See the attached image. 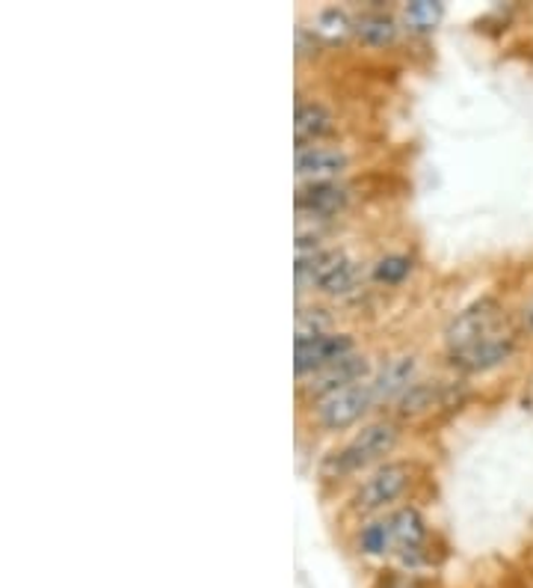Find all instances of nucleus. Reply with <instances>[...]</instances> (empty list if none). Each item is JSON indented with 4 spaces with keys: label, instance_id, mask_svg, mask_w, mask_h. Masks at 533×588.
I'll return each mask as SVG.
<instances>
[{
    "label": "nucleus",
    "instance_id": "1",
    "mask_svg": "<svg viewBox=\"0 0 533 588\" xmlns=\"http://www.w3.org/2000/svg\"><path fill=\"white\" fill-rule=\"evenodd\" d=\"M398 425H391V422H370L347 446L335 449L333 455H326V461L321 464V473L326 478H344V475L359 473V470H365V466H370L379 458H386L398 446Z\"/></svg>",
    "mask_w": 533,
    "mask_h": 588
},
{
    "label": "nucleus",
    "instance_id": "2",
    "mask_svg": "<svg viewBox=\"0 0 533 588\" xmlns=\"http://www.w3.org/2000/svg\"><path fill=\"white\" fill-rule=\"evenodd\" d=\"M374 405V389L370 384H350L333 393H323L314 405V417L326 431H344L355 425L359 419L365 417Z\"/></svg>",
    "mask_w": 533,
    "mask_h": 588
},
{
    "label": "nucleus",
    "instance_id": "3",
    "mask_svg": "<svg viewBox=\"0 0 533 588\" xmlns=\"http://www.w3.org/2000/svg\"><path fill=\"white\" fill-rule=\"evenodd\" d=\"M498 321H500L498 301H492V297L474 301V304L466 306L463 312H456V316L451 318V324L444 328V342H447L451 351H463L468 345H474V342L492 336V333L498 330Z\"/></svg>",
    "mask_w": 533,
    "mask_h": 588
},
{
    "label": "nucleus",
    "instance_id": "4",
    "mask_svg": "<svg viewBox=\"0 0 533 588\" xmlns=\"http://www.w3.org/2000/svg\"><path fill=\"white\" fill-rule=\"evenodd\" d=\"M347 354H355V342L350 333H329L309 342H294V369L300 378L321 372Z\"/></svg>",
    "mask_w": 533,
    "mask_h": 588
},
{
    "label": "nucleus",
    "instance_id": "5",
    "mask_svg": "<svg viewBox=\"0 0 533 588\" xmlns=\"http://www.w3.org/2000/svg\"><path fill=\"white\" fill-rule=\"evenodd\" d=\"M412 473L406 464H382L377 473L367 478L365 485L359 487L353 506L359 511H377L386 509L389 502L403 497V490L410 487Z\"/></svg>",
    "mask_w": 533,
    "mask_h": 588
},
{
    "label": "nucleus",
    "instance_id": "6",
    "mask_svg": "<svg viewBox=\"0 0 533 588\" xmlns=\"http://www.w3.org/2000/svg\"><path fill=\"white\" fill-rule=\"evenodd\" d=\"M512 348H516V340H512L510 333H498L495 330L492 336L468 345L463 351H451V366L459 369V372H489V369L510 360Z\"/></svg>",
    "mask_w": 533,
    "mask_h": 588
},
{
    "label": "nucleus",
    "instance_id": "7",
    "mask_svg": "<svg viewBox=\"0 0 533 588\" xmlns=\"http://www.w3.org/2000/svg\"><path fill=\"white\" fill-rule=\"evenodd\" d=\"M350 203V191L341 181H311L297 191V212L311 220L338 215Z\"/></svg>",
    "mask_w": 533,
    "mask_h": 588
},
{
    "label": "nucleus",
    "instance_id": "8",
    "mask_svg": "<svg viewBox=\"0 0 533 588\" xmlns=\"http://www.w3.org/2000/svg\"><path fill=\"white\" fill-rule=\"evenodd\" d=\"M347 158L344 149H333V146H306L297 149V176L302 181H335L341 172L347 170Z\"/></svg>",
    "mask_w": 533,
    "mask_h": 588
},
{
    "label": "nucleus",
    "instance_id": "9",
    "mask_svg": "<svg viewBox=\"0 0 533 588\" xmlns=\"http://www.w3.org/2000/svg\"><path fill=\"white\" fill-rule=\"evenodd\" d=\"M370 372V362H367L365 354H347L333 366H326L321 372L309 374L306 381H309L311 393H333V389H341V386L350 384H362L365 381V374Z\"/></svg>",
    "mask_w": 533,
    "mask_h": 588
},
{
    "label": "nucleus",
    "instance_id": "10",
    "mask_svg": "<svg viewBox=\"0 0 533 588\" xmlns=\"http://www.w3.org/2000/svg\"><path fill=\"white\" fill-rule=\"evenodd\" d=\"M335 128V116L317 102L297 104V114H294V137H297V149H306V143L321 140Z\"/></svg>",
    "mask_w": 533,
    "mask_h": 588
},
{
    "label": "nucleus",
    "instance_id": "11",
    "mask_svg": "<svg viewBox=\"0 0 533 588\" xmlns=\"http://www.w3.org/2000/svg\"><path fill=\"white\" fill-rule=\"evenodd\" d=\"M415 369H418V360H415V357H398V360H391L389 366L377 374V381L370 384V389H374V401L403 396V393L412 386Z\"/></svg>",
    "mask_w": 533,
    "mask_h": 588
},
{
    "label": "nucleus",
    "instance_id": "12",
    "mask_svg": "<svg viewBox=\"0 0 533 588\" xmlns=\"http://www.w3.org/2000/svg\"><path fill=\"white\" fill-rule=\"evenodd\" d=\"M389 523L391 532H394V547H400V550H418L427 538V523H424L421 511L412 509V506L394 511Z\"/></svg>",
    "mask_w": 533,
    "mask_h": 588
},
{
    "label": "nucleus",
    "instance_id": "13",
    "mask_svg": "<svg viewBox=\"0 0 533 588\" xmlns=\"http://www.w3.org/2000/svg\"><path fill=\"white\" fill-rule=\"evenodd\" d=\"M353 30L370 48H386L398 39V22L386 12H367L353 24Z\"/></svg>",
    "mask_w": 533,
    "mask_h": 588
},
{
    "label": "nucleus",
    "instance_id": "14",
    "mask_svg": "<svg viewBox=\"0 0 533 588\" xmlns=\"http://www.w3.org/2000/svg\"><path fill=\"white\" fill-rule=\"evenodd\" d=\"M294 342H309L317 336H329L333 333V316L323 306H300L297 321H294Z\"/></svg>",
    "mask_w": 533,
    "mask_h": 588
},
{
    "label": "nucleus",
    "instance_id": "15",
    "mask_svg": "<svg viewBox=\"0 0 533 588\" xmlns=\"http://www.w3.org/2000/svg\"><path fill=\"white\" fill-rule=\"evenodd\" d=\"M394 547V532L389 521L367 523L365 529L359 532V550L365 555H386Z\"/></svg>",
    "mask_w": 533,
    "mask_h": 588
},
{
    "label": "nucleus",
    "instance_id": "16",
    "mask_svg": "<svg viewBox=\"0 0 533 588\" xmlns=\"http://www.w3.org/2000/svg\"><path fill=\"white\" fill-rule=\"evenodd\" d=\"M442 393V386L430 384V381H424V384H412L403 396H400V413H406V417H415V413H424V410H430L435 405V398Z\"/></svg>",
    "mask_w": 533,
    "mask_h": 588
},
{
    "label": "nucleus",
    "instance_id": "17",
    "mask_svg": "<svg viewBox=\"0 0 533 588\" xmlns=\"http://www.w3.org/2000/svg\"><path fill=\"white\" fill-rule=\"evenodd\" d=\"M410 273H412V259L410 256H403V253H389V256H382V259L374 265V280L386 285L403 283Z\"/></svg>",
    "mask_w": 533,
    "mask_h": 588
},
{
    "label": "nucleus",
    "instance_id": "18",
    "mask_svg": "<svg viewBox=\"0 0 533 588\" xmlns=\"http://www.w3.org/2000/svg\"><path fill=\"white\" fill-rule=\"evenodd\" d=\"M406 15V24L415 27V30H433L435 24L442 22L444 7L435 3V0H412L410 7L403 10Z\"/></svg>",
    "mask_w": 533,
    "mask_h": 588
},
{
    "label": "nucleus",
    "instance_id": "19",
    "mask_svg": "<svg viewBox=\"0 0 533 588\" xmlns=\"http://www.w3.org/2000/svg\"><path fill=\"white\" fill-rule=\"evenodd\" d=\"M359 280H362V268H359V261L347 259L338 271L323 283L321 292L329 294V297H344V294H350L353 289H359Z\"/></svg>",
    "mask_w": 533,
    "mask_h": 588
},
{
    "label": "nucleus",
    "instance_id": "20",
    "mask_svg": "<svg viewBox=\"0 0 533 588\" xmlns=\"http://www.w3.org/2000/svg\"><path fill=\"white\" fill-rule=\"evenodd\" d=\"M317 27H321L323 36H329V39H344L350 30H353V24L347 18V12L341 10H323L321 18H317Z\"/></svg>",
    "mask_w": 533,
    "mask_h": 588
},
{
    "label": "nucleus",
    "instance_id": "21",
    "mask_svg": "<svg viewBox=\"0 0 533 588\" xmlns=\"http://www.w3.org/2000/svg\"><path fill=\"white\" fill-rule=\"evenodd\" d=\"M524 328L533 333V297L524 304Z\"/></svg>",
    "mask_w": 533,
    "mask_h": 588
}]
</instances>
